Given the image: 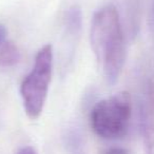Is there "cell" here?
<instances>
[{"label": "cell", "mask_w": 154, "mask_h": 154, "mask_svg": "<svg viewBox=\"0 0 154 154\" xmlns=\"http://www.w3.org/2000/svg\"><path fill=\"white\" fill-rule=\"evenodd\" d=\"M91 45L107 82L110 85L115 84L126 61V43L114 5H106L94 14Z\"/></svg>", "instance_id": "6da1fadb"}, {"label": "cell", "mask_w": 154, "mask_h": 154, "mask_svg": "<svg viewBox=\"0 0 154 154\" xmlns=\"http://www.w3.org/2000/svg\"><path fill=\"white\" fill-rule=\"evenodd\" d=\"M132 114V100L128 92L98 101L90 113V124L94 133L105 139H118L127 134Z\"/></svg>", "instance_id": "7a4b0ae2"}, {"label": "cell", "mask_w": 154, "mask_h": 154, "mask_svg": "<svg viewBox=\"0 0 154 154\" xmlns=\"http://www.w3.org/2000/svg\"><path fill=\"white\" fill-rule=\"evenodd\" d=\"M53 71V47L45 45L37 52L34 66L20 86L23 108L31 119L39 117L45 107Z\"/></svg>", "instance_id": "3957f363"}, {"label": "cell", "mask_w": 154, "mask_h": 154, "mask_svg": "<svg viewBox=\"0 0 154 154\" xmlns=\"http://www.w3.org/2000/svg\"><path fill=\"white\" fill-rule=\"evenodd\" d=\"M20 51L15 42L5 40L0 47V66L11 68L17 64L20 60Z\"/></svg>", "instance_id": "277c9868"}, {"label": "cell", "mask_w": 154, "mask_h": 154, "mask_svg": "<svg viewBox=\"0 0 154 154\" xmlns=\"http://www.w3.org/2000/svg\"><path fill=\"white\" fill-rule=\"evenodd\" d=\"M82 26V14L78 5H73L68 10L64 19L66 31L70 36H76L79 34Z\"/></svg>", "instance_id": "5b68a950"}, {"label": "cell", "mask_w": 154, "mask_h": 154, "mask_svg": "<svg viewBox=\"0 0 154 154\" xmlns=\"http://www.w3.org/2000/svg\"><path fill=\"white\" fill-rule=\"evenodd\" d=\"M143 137L147 154H154V111H143Z\"/></svg>", "instance_id": "8992f818"}, {"label": "cell", "mask_w": 154, "mask_h": 154, "mask_svg": "<svg viewBox=\"0 0 154 154\" xmlns=\"http://www.w3.org/2000/svg\"><path fill=\"white\" fill-rule=\"evenodd\" d=\"M101 154H129V152L122 148H110L103 151Z\"/></svg>", "instance_id": "52a82bcc"}, {"label": "cell", "mask_w": 154, "mask_h": 154, "mask_svg": "<svg viewBox=\"0 0 154 154\" xmlns=\"http://www.w3.org/2000/svg\"><path fill=\"white\" fill-rule=\"evenodd\" d=\"M15 154H37V152L32 147H23L20 148Z\"/></svg>", "instance_id": "ba28073f"}, {"label": "cell", "mask_w": 154, "mask_h": 154, "mask_svg": "<svg viewBox=\"0 0 154 154\" xmlns=\"http://www.w3.org/2000/svg\"><path fill=\"white\" fill-rule=\"evenodd\" d=\"M149 26H150V30H151L152 34L154 35V1H153V5H152V8H151V12H150Z\"/></svg>", "instance_id": "9c48e42d"}, {"label": "cell", "mask_w": 154, "mask_h": 154, "mask_svg": "<svg viewBox=\"0 0 154 154\" xmlns=\"http://www.w3.org/2000/svg\"><path fill=\"white\" fill-rule=\"evenodd\" d=\"M5 37H7V29L3 24L0 23V47L5 41Z\"/></svg>", "instance_id": "30bf717a"}]
</instances>
